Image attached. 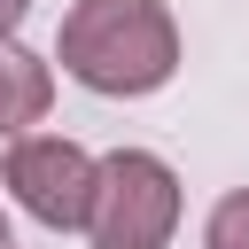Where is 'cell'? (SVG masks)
I'll use <instances>...</instances> for the list:
<instances>
[{"label": "cell", "mask_w": 249, "mask_h": 249, "mask_svg": "<svg viewBox=\"0 0 249 249\" xmlns=\"http://www.w3.org/2000/svg\"><path fill=\"white\" fill-rule=\"evenodd\" d=\"M202 249H249V187L218 195L210 218H202Z\"/></svg>", "instance_id": "obj_5"}, {"label": "cell", "mask_w": 249, "mask_h": 249, "mask_svg": "<svg viewBox=\"0 0 249 249\" xmlns=\"http://www.w3.org/2000/svg\"><path fill=\"white\" fill-rule=\"evenodd\" d=\"M171 233H179V171L156 148H109L101 179H93L86 241L93 249H163Z\"/></svg>", "instance_id": "obj_2"}, {"label": "cell", "mask_w": 249, "mask_h": 249, "mask_svg": "<svg viewBox=\"0 0 249 249\" xmlns=\"http://www.w3.org/2000/svg\"><path fill=\"white\" fill-rule=\"evenodd\" d=\"M62 70L101 101H140L179 70V23L163 0H78L54 31Z\"/></svg>", "instance_id": "obj_1"}, {"label": "cell", "mask_w": 249, "mask_h": 249, "mask_svg": "<svg viewBox=\"0 0 249 249\" xmlns=\"http://www.w3.org/2000/svg\"><path fill=\"white\" fill-rule=\"evenodd\" d=\"M0 249H8V210H0Z\"/></svg>", "instance_id": "obj_7"}, {"label": "cell", "mask_w": 249, "mask_h": 249, "mask_svg": "<svg viewBox=\"0 0 249 249\" xmlns=\"http://www.w3.org/2000/svg\"><path fill=\"white\" fill-rule=\"evenodd\" d=\"M47 109H54V70H47V54H31L23 39H0V140H23Z\"/></svg>", "instance_id": "obj_4"}, {"label": "cell", "mask_w": 249, "mask_h": 249, "mask_svg": "<svg viewBox=\"0 0 249 249\" xmlns=\"http://www.w3.org/2000/svg\"><path fill=\"white\" fill-rule=\"evenodd\" d=\"M31 16V0H0V39H16V23Z\"/></svg>", "instance_id": "obj_6"}, {"label": "cell", "mask_w": 249, "mask_h": 249, "mask_svg": "<svg viewBox=\"0 0 249 249\" xmlns=\"http://www.w3.org/2000/svg\"><path fill=\"white\" fill-rule=\"evenodd\" d=\"M0 179H8L16 210H23V218H39L47 233H86L101 156H86V148H78V140H62V132H23V140H8Z\"/></svg>", "instance_id": "obj_3"}]
</instances>
